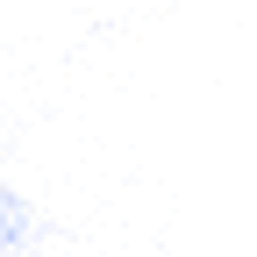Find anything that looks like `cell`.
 Here are the masks:
<instances>
[{"mask_svg":"<svg viewBox=\"0 0 257 257\" xmlns=\"http://www.w3.org/2000/svg\"><path fill=\"white\" fill-rule=\"evenodd\" d=\"M29 243H36V214H29V200H22V193H8V186H0V257H22Z\"/></svg>","mask_w":257,"mask_h":257,"instance_id":"6da1fadb","label":"cell"}]
</instances>
